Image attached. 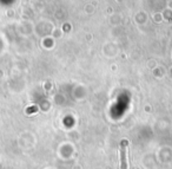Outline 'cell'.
I'll return each instance as SVG.
<instances>
[{
	"label": "cell",
	"instance_id": "1",
	"mask_svg": "<svg viewBox=\"0 0 172 169\" xmlns=\"http://www.w3.org/2000/svg\"><path fill=\"white\" fill-rule=\"evenodd\" d=\"M128 145V142L126 140H123L120 143V168L127 169V157H126V148Z\"/></svg>",
	"mask_w": 172,
	"mask_h": 169
}]
</instances>
